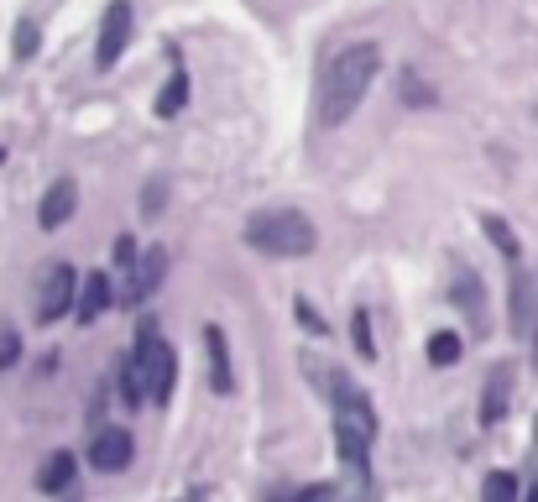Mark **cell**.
Returning <instances> with one entry per match:
<instances>
[{"label":"cell","mask_w":538,"mask_h":502,"mask_svg":"<svg viewBox=\"0 0 538 502\" xmlns=\"http://www.w3.org/2000/svg\"><path fill=\"white\" fill-rule=\"evenodd\" d=\"M288 502H335V487H324V482H319V487H303V492L288 497Z\"/></svg>","instance_id":"obj_24"},{"label":"cell","mask_w":538,"mask_h":502,"mask_svg":"<svg viewBox=\"0 0 538 502\" xmlns=\"http://www.w3.org/2000/svg\"><path fill=\"white\" fill-rule=\"evenodd\" d=\"M298 319H303V325H309L314 335H330V330H324V319H319V314H314L309 304H298Z\"/></svg>","instance_id":"obj_26"},{"label":"cell","mask_w":538,"mask_h":502,"mask_svg":"<svg viewBox=\"0 0 538 502\" xmlns=\"http://www.w3.org/2000/svg\"><path fill=\"white\" fill-rule=\"evenodd\" d=\"M79 210V184L74 178H58V184L42 194V204H37V220H42V231H58V225Z\"/></svg>","instance_id":"obj_9"},{"label":"cell","mask_w":538,"mask_h":502,"mask_svg":"<svg viewBox=\"0 0 538 502\" xmlns=\"http://www.w3.org/2000/svg\"><path fill=\"white\" fill-rule=\"evenodd\" d=\"M204 346H209V382H215V393H230V387H236V377H230L225 330H220V325H204Z\"/></svg>","instance_id":"obj_12"},{"label":"cell","mask_w":538,"mask_h":502,"mask_svg":"<svg viewBox=\"0 0 538 502\" xmlns=\"http://www.w3.org/2000/svg\"><path fill=\"white\" fill-rule=\"evenodd\" d=\"M507 403H512V367H497L486 377V393H481V424H502Z\"/></svg>","instance_id":"obj_11"},{"label":"cell","mask_w":538,"mask_h":502,"mask_svg":"<svg viewBox=\"0 0 538 502\" xmlns=\"http://www.w3.org/2000/svg\"><path fill=\"white\" fill-rule=\"evenodd\" d=\"M335 450H340V461L356 471V476H366V440L361 435H350V429H335Z\"/></svg>","instance_id":"obj_16"},{"label":"cell","mask_w":538,"mask_h":502,"mask_svg":"<svg viewBox=\"0 0 538 502\" xmlns=\"http://www.w3.org/2000/svg\"><path fill=\"white\" fill-rule=\"evenodd\" d=\"M162 199H168V184L157 178V184H147V215H162Z\"/></svg>","instance_id":"obj_25"},{"label":"cell","mask_w":538,"mask_h":502,"mask_svg":"<svg viewBox=\"0 0 538 502\" xmlns=\"http://www.w3.org/2000/svg\"><path fill=\"white\" fill-rule=\"evenodd\" d=\"M131 455H136V445H131L126 429H95V435H89V461H95V471H126Z\"/></svg>","instance_id":"obj_8"},{"label":"cell","mask_w":538,"mask_h":502,"mask_svg":"<svg viewBox=\"0 0 538 502\" xmlns=\"http://www.w3.org/2000/svg\"><path fill=\"white\" fill-rule=\"evenodd\" d=\"M16 361H21V335L11 325H0V372H11Z\"/></svg>","instance_id":"obj_20"},{"label":"cell","mask_w":538,"mask_h":502,"mask_svg":"<svg viewBox=\"0 0 538 502\" xmlns=\"http://www.w3.org/2000/svg\"><path fill=\"white\" fill-rule=\"evenodd\" d=\"M377 68H382L377 42H345V48L330 58L324 84H319V126H345L350 116H356L366 89L377 84Z\"/></svg>","instance_id":"obj_1"},{"label":"cell","mask_w":538,"mask_h":502,"mask_svg":"<svg viewBox=\"0 0 538 502\" xmlns=\"http://www.w3.org/2000/svg\"><path fill=\"white\" fill-rule=\"evenodd\" d=\"M131 0H110L105 6V21H100V48H95V68H115L121 53L131 48Z\"/></svg>","instance_id":"obj_5"},{"label":"cell","mask_w":538,"mask_h":502,"mask_svg":"<svg viewBox=\"0 0 538 502\" xmlns=\"http://www.w3.org/2000/svg\"><path fill=\"white\" fill-rule=\"evenodd\" d=\"M37 21H21V27H16V58H32L37 53Z\"/></svg>","instance_id":"obj_21"},{"label":"cell","mask_w":538,"mask_h":502,"mask_svg":"<svg viewBox=\"0 0 538 502\" xmlns=\"http://www.w3.org/2000/svg\"><path fill=\"white\" fill-rule=\"evenodd\" d=\"M481 231H486L491 241H497V246L507 251V257H512V262H518V236H512V231H507V225H502L497 215H486V220H481Z\"/></svg>","instance_id":"obj_19"},{"label":"cell","mask_w":538,"mask_h":502,"mask_svg":"<svg viewBox=\"0 0 538 502\" xmlns=\"http://www.w3.org/2000/svg\"><path fill=\"white\" fill-rule=\"evenodd\" d=\"M518 476L512 471H491L486 482H481V502H518Z\"/></svg>","instance_id":"obj_15"},{"label":"cell","mask_w":538,"mask_h":502,"mask_svg":"<svg viewBox=\"0 0 538 502\" xmlns=\"http://www.w3.org/2000/svg\"><path fill=\"white\" fill-rule=\"evenodd\" d=\"M115 262H121V267H136V262H142V246H136L131 236H121V241H115Z\"/></svg>","instance_id":"obj_23"},{"label":"cell","mask_w":538,"mask_h":502,"mask_svg":"<svg viewBox=\"0 0 538 502\" xmlns=\"http://www.w3.org/2000/svg\"><path fill=\"white\" fill-rule=\"evenodd\" d=\"M460 335L455 330H439V335H429V361H434V367H455V361H460Z\"/></svg>","instance_id":"obj_17"},{"label":"cell","mask_w":538,"mask_h":502,"mask_svg":"<svg viewBox=\"0 0 538 502\" xmlns=\"http://www.w3.org/2000/svg\"><path fill=\"white\" fill-rule=\"evenodd\" d=\"M403 100L408 105H429L434 89H424V79H418V74H403Z\"/></svg>","instance_id":"obj_22"},{"label":"cell","mask_w":538,"mask_h":502,"mask_svg":"<svg viewBox=\"0 0 538 502\" xmlns=\"http://www.w3.org/2000/svg\"><path fill=\"white\" fill-rule=\"evenodd\" d=\"M241 236H246V246L267 251V257H309L319 246L314 220L298 215V210H256Z\"/></svg>","instance_id":"obj_3"},{"label":"cell","mask_w":538,"mask_h":502,"mask_svg":"<svg viewBox=\"0 0 538 502\" xmlns=\"http://www.w3.org/2000/svg\"><path fill=\"white\" fill-rule=\"evenodd\" d=\"M533 367H538V335H533Z\"/></svg>","instance_id":"obj_27"},{"label":"cell","mask_w":538,"mask_h":502,"mask_svg":"<svg viewBox=\"0 0 538 502\" xmlns=\"http://www.w3.org/2000/svg\"><path fill=\"white\" fill-rule=\"evenodd\" d=\"M162 278H168V251H162V246H147L142 251V262H136L131 267V278H126V293H121V304H147L152 299V293L162 288Z\"/></svg>","instance_id":"obj_7"},{"label":"cell","mask_w":538,"mask_h":502,"mask_svg":"<svg viewBox=\"0 0 538 502\" xmlns=\"http://www.w3.org/2000/svg\"><path fill=\"white\" fill-rule=\"evenodd\" d=\"M68 482H74V455H68V450H53L48 461L37 466V487H42V492H63Z\"/></svg>","instance_id":"obj_13"},{"label":"cell","mask_w":538,"mask_h":502,"mask_svg":"<svg viewBox=\"0 0 538 502\" xmlns=\"http://www.w3.org/2000/svg\"><path fill=\"white\" fill-rule=\"evenodd\" d=\"M173 382H178L173 346L157 330H142V335H136V346H131V356H126V382H121L126 403H168Z\"/></svg>","instance_id":"obj_2"},{"label":"cell","mask_w":538,"mask_h":502,"mask_svg":"<svg viewBox=\"0 0 538 502\" xmlns=\"http://www.w3.org/2000/svg\"><path fill=\"white\" fill-rule=\"evenodd\" d=\"M330 393H335V429H350V435H361L366 445L377 440V408H371V398L361 393L356 382H345V377H335L330 382Z\"/></svg>","instance_id":"obj_4"},{"label":"cell","mask_w":538,"mask_h":502,"mask_svg":"<svg viewBox=\"0 0 538 502\" xmlns=\"http://www.w3.org/2000/svg\"><path fill=\"white\" fill-rule=\"evenodd\" d=\"M68 309H79V278H74V267H68V262H58L48 272V283H42L37 319H42V325H53V319H63Z\"/></svg>","instance_id":"obj_6"},{"label":"cell","mask_w":538,"mask_h":502,"mask_svg":"<svg viewBox=\"0 0 538 502\" xmlns=\"http://www.w3.org/2000/svg\"><path fill=\"white\" fill-rule=\"evenodd\" d=\"M115 299H121V293H110V278H105V272H89V278L79 283V325H95V319L115 304Z\"/></svg>","instance_id":"obj_10"},{"label":"cell","mask_w":538,"mask_h":502,"mask_svg":"<svg viewBox=\"0 0 538 502\" xmlns=\"http://www.w3.org/2000/svg\"><path fill=\"white\" fill-rule=\"evenodd\" d=\"M183 105H189V79L173 74L168 84H162V95H157V116H162V121H173Z\"/></svg>","instance_id":"obj_14"},{"label":"cell","mask_w":538,"mask_h":502,"mask_svg":"<svg viewBox=\"0 0 538 502\" xmlns=\"http://www.w3.org/2000/svg\"><path fill=\"white\" fill-rule=\"evenodd\" d=\"M350 335H356V351H361L366 361H377V340H371V314H366V309L350 314Z\"/></svg>","instance_id":"obj_18"}]
</instances>
